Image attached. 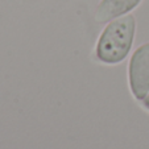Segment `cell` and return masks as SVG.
<instances>
[{
	"label": "cell",
	"mask_w": 149,
	"mask_h": 149,
	"mask_svg": "<svg viewBox=\"0 0 149 149\" xmlns=\"http://www.w3.org/2000/svg\"><path fill=\"white\" fill-rule=\"evenodd\" d=\"M136 19L125 15L115 19L106 25L100 33L95 48V57L106 65H118L130 54L135 40Z\"/></svg>",
	"instance_id": "6da1fadb"
},
{
	"label": "cell",
	"mask_w": 149,
	"mask_h": 149,
	"mask_svg": "<svg viewBox=\"0 0 149 149\" xmlns=\"http://www.w3.org/2000/svg\"><path fill=\"white\" fill-rule=\"evenodd\" d=\"M130 90L136 100H143L149 94V42L133 52L128 65Z\"/></svg>",
	"instance_id": "7a4b0ae2"
},
{
	"label": "cell",
	"mask_w": 149,
	"mask_h": 149,
	"mask_svg": "<svg viewBox=\"0 0 149 149\" xmlns=\"http://www.w3.org/2000/svg\"><path fill=\"white\" fill-rule=\"evenodd\" d=\"M141 1L143 0H100L95 9L94 19L99 24L112 21L128 15L131 11L137 8Z\"/></svg>",
	"instance_id": "3957f363"
},
{
	"label": "cell",
	"mask_w": 149,
	"mask_h": 149,
	"mask_svg": "<svg viewBox=\"0 0 149 149\" xmlns=\"http://www.w3.org/2000/svg\"><path fill=\"white\" fill-rule=\"evenodd\" d=\"M141 102H143V107L145 108L146 111H149V94H148V95H146Z\"/></svg>",
	"instance_id": "277c9868"
}]
</instances>
